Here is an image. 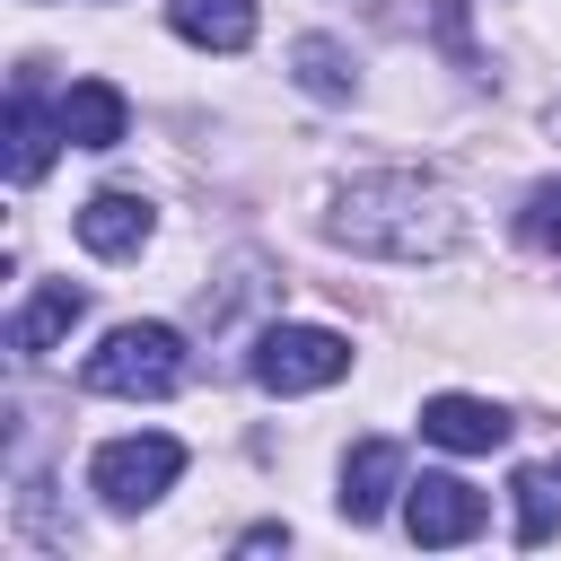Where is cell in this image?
I'll list each match as a JSON object with an SVG mask.
<instances>
[{
	"mask_svg": "<svg viewBox=\"0 0 561 561\" xmlns=\"http://www.w3.org/2000/svg\"><path fill=\"white\" fill-rule=\"evenodd\" d=\"M324 237L351 245V254H377V263H438L456 254L465 237V210L438 175H412V167H377V175H351L324 210Z\"/></svg>",
	"mask_w": 561,
	"mask_h": 561,
	"instance_id": "obj_1",
	"label": "cell"
},
{
	"mask_svg": "<svg viewBox=\"0 0 561 561\" xmlns=\"http://www.w3.org/2000/svg\"><path fill=\"white\" fill-rule=\"evenodd\" d=\"M88 394H175L184 386V333L175 324H114L96 351H88Z\"/></svg>",
	"mask_w": 561,
	"mask_h": 561,
	"instance_id": "obj_2",
	"label": "cell"
},
{
	"mask_svg": "<svg viewBox=\"0 0 561 561\" xmlns=\"http://www.w3.org/2000/svg\"><path fill=\"white\" fill-rule=\"evenodd\" d=\"M175 473H184V447L167 438V430H131V438H105L96 456H88V482H96V500L105 508H149V500H167L175 491Z\"/></svg>",
	"mask_w": 561,
	"mask_h": 561,
	"instance_id": "obj_3",
	"label": "cell"
},
{
	"mask_svg": "<svg viewBox=\"0 0 561 561\" xmlns=\"http://www.w3.org/2000/svg\"><path fill=\"white\" fill-rule=\"evenodd\" d=\"M333 377H351V342L333 324H272L254 342V386L263 394H316Z\"/></svg>",
	"mask_w": 561,
	"mask_h": 561,
	"instance_id": "obj_4",
	"label": "cell"
},
{
	"mask_svg": "<svg viewBox=\"0 0 561 561\" xmlns=\"http://www.w3.org/2000/svg\"><path fill=\"white\" fill-rule=\"evenodd\" d=\"M482 491L465 482V473H421V482H403V526H412V543H473L482 535Z\"/></svg>",
	"mask_w": 561,
	"mask_h": 561,
	"instance_id": "obj_5",
	"label": "cell"
},
{
	"mask_svg": "<svg viewBox=\"0 0 561 561\" xmlns=\"http://www.w3.org/2000/svg\"><path fill=\"white\" fill-rule=\"evenodd\" d=\"M394 491H403V447L394 438H359L351 456H342V517L351 526H377L386 508H394Z\"/></svg>",
	"mask_w": 561,
	"mask_h": 561,
	"instance_id": "obj_6",
	"label": "cell"
},
{
	"mask_svg": "<svg viewBox=\"0 0 561 561\" xmlns=\"http://www.w3.org/2000/svg\"><path fill=\"white\" fill-rule=\"evenodd\" d=\"M149 228H158V210H149L140 193H123V184H105V193H88V202H79V245H88V254H105V263L140 254V245H149Z\"/></svg>",
	"mask_w": 561,
	"mask_h": 561,
	"instance_id": "obj_7",
	"label": "cell"
},
{
	"mask_svg": "<svg viewBox=\"0 0 561 561\" xmlns=\"http://www.w3.org/2000/svg\"><path fill=\"white\" fill-rule=\"evenodd\" d=\"M421 438L447 447V456H491V447L508 438V412L482 403V394H430V403H421Z\"/></svg>",
	"mask_w": 561,
	"mask_h": 561,
	"instance_id": "obj_8",
	"label": "cell"
},
{
	"mask_svg": "<svg viewBox=\"0 0 561 561\" xmlns=\"http://www.w3.org/2000/svg\"><path fill=\"white\" fill-rule=\"evenodd\" d=\"M88 316V289L79 280H44L18 316H9V351H26V359H44V351H61L70 342V324Z\"/></svg>",
	"mask_w": 561,
	"mask_h": 561,
	"instance_id": "obj_9",
	"label": "cell"
},
{
	"mask_svg": "<svg viewBox=\"0 0 561 561\" xmlns=\"http://www.w3.org/2000/svg\"><path fill=\"white\" fill-rule=\"evenodd\" d=\"M61 131H70V149H114V140L131 131L123 88H114V79H70V88H61Z\"/></svg>",
	"mask_w": 561,
	"mask_h": 561,
	"instance_id": "obj_10",
	"label": "cell"
},
{
	"mask_svg": "<svg viewBox=\"0 0 561 561\" xmlns=\"http://www.w3.org/2000/svg\"><path fill=\"white\" fill-rule=\"evenodd\" d=\"M61 140H70V131H61V105L44 114V105H35V88L18 79V88H9V184H35V175L53 167V149H61Z\"/></svg>",
	"mask_w": 561,
	"mask_h": 561,
	"instance_id": "obj_11",
	"label": "cell"
},
{
	"mask_svg": "<svg viewBox=\"0 0 561 561\" xmlns=\"http://www.w3.org/2000/svg\"><path fill=\"white\" fill-rule=\"evenodd\" d=\"M167 26L202 53H245L254 44V0H167Z\"/></svg>",
	"mask_w": 561,
	"mask_h": 561,
	"instance_id": "obj_12",
	"label": "cell"
},
{
	"mask_svg": "<svg viewBox=\"0 0 561 561\" xmlns=\"http://www.w3.org/2000/svg\"><path fill=\"white\" fill-rule=\"evenodd\" d=\"M289 61H298V88H307V96H324V105H342V96L359 88V70H351V53H342L333 35H298V53H289Z\"/></svg>",
	"mask_w": 561,
	"mask_h": 561,
	"instance_id": "obj_13",
	"label": "cell"
},
{
	"mask_svg": "<svg viewBox=\"0 0 561 561\" xmlns=\"http://www.w3.org/2000/svg\"><path fill=\"white\" fill-rule=\"evenodd\" d=\"M508 491H517V543H552V535H561V500H552V473H535V465H526Z\"/></svg>",
	"mask_w": 561,
	"mask_h": 561,
	"instance_id": "obj_14",
	"label": "cell"
},
{
	"mask_svg": "<svg viewBox=\"0 0 561 561\" xmlns=\"http://www.w3.org/2000/svg\"><path fill=\"white\" fill-rule=\"evenodd\" d=\"M517 237H526L535 254H561V175H543V184L517 202Z\"/></svg>",
	"mask_w": 561,
	"mask_h": 561,
	"instance_id": "obj_15",
	"label": "cell"
},
{
	"mask_svg": "<svg viewBox=\"0 0 561 561\" xmlns=\"http://www.w3.org/2000/svg\"><path fill=\"white\" fill-rule=\"evenodd\" d=\"M280 543H289V526H245L237 535V552H280Z\"/></svg>",
	"mask_w": 561,
	"mask_h": 561,
	"instance_id": "obj_16",
	"label": "cell"
}]
</instances>
